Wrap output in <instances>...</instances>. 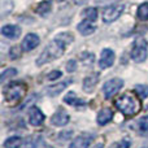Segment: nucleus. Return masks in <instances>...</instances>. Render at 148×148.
Returning <instances> with one entry per match:
<instances>
[{
	"instance_id": "5",
	"label": "nucleus",
	"mask_w": 148,
	"mask_h": 148,
	"mask_svg": "<svg viewBox=\"0 0 148 148\" xmlns=\"http://www.w3.org/2000/svg\"><path fill=\"white\" fill-rule=\"evenodd\" d=\"M123 12H125V5H109V7L104 8V10H103V21L107 23H110L117 20Z\"/></svg>"
},
{
	"instance_id": "3",
	"label": "nucleus",
	"mask_w": 148,
	"mask_h": 148,
	"mask_svg": "<svg viewBox=\"0 0 148 148\" xmlns=\"http://www.w3.org/2000/svg\"><path fill=\"white\" fill-rule=\"evenodd\" d=\"M26 94V84L22 82H12L4 90V96L8 101H17Z\"/></svg>"
},
{
	"instance_id": "24",
	"label": "nucleus",
	"mask_w": 148,
	"mask_h": 148,
	"mask_svg": "<svg viewBox=\"0 0 148 148\" xmlns=\"http://www.w3.org/2000/svg\"><path fill=\"white\" fill-rule=\"evenodd\" d=\"M20 56H21V47L13 46L12 48H10V51H9V57L12 60H16V59H18Z\"/></svg>"
},
{
	"instance_id": "4",
	"label": "nucleus",
	"mask_w": 148,
	"mask_h": 148,
	"mask_svg": "<svg viewBox=\"0 0 148 148\" xmlns=\"http://www.w3.org/2000/svg\"><path fill=\"white\" fill-rule=\"evenodd\" d=\"M148 52V42L144 38L139 36L134 42L133 49H131V59L135 62H143L147 59Z\"/></svg>"
},
{
	"instance_id": "25",
	"label": "nucleus",
	"mask_w": 148,
	"mask_h": 148,
	"mask_svg": "<svg viewBox=\"0 0 148 148\" xmlns=\"http://www.w3.org/2000/svg\"><path fill=\"white\" fill-rule=\"evenodd\" d=\"M94 55L92 53H88V52H84V53L81 55V59L83 61V64H92L94 62Z\"/></svg>"
},
{
	"instance_id": "31",
	"label": "nucleus",
	"mask_w": 148,
	"mask_h": 148,
	"mask_svg": "<svg viewBox=\"0 0 148 148\" xmlns=\"http://www.w3.org/2000/svg\"><path fill=\"white\" fill-rule=\"evenodd\" d=\"M61 72H59V70H53L52 73H49L48 75H47V79L48 81H55V79H57V78H61Z\"/></svg>"
},
{
	"instance_id": "16",
	"label": "nucleus",
	"mask_w": 148,
	"mask_h": 148,
	"mask_svg": "<svg viewBox=\"0 0 148 148\" xmlns=\"http://www.w3.org/2000/svg\"><path fill=\"white\" fill-rule=\"evenodd\" d=\"M77 29H78V31L82 34V35H90V34H92L95 30H96V27L91 23V21H87V20L83 21V22H81V23H78Z\"/></svg>"
},
{
	"instance_id": "13",
	"label": "nucleus",
	"mask_w": 148,
	"mask_h": 148,
	"mask_svg": "<svg viewBox=\"0 0 148 148\" xmlns=\"http://www.w3.org/2000/svg\"><path fill=\"white\" fill-rule=\"evenodd\" d=\"M97 82H99V74L97 73L86 77V78L83 79V90L90 94V92L94 91V87L97 84Z\"/></svg>"
},
{
	"instance_id": "29",
	"label": "nucleus",
	"mask_w": 148,
	"mask_h": 148,
	"mask_svg": "<svg viewBox=\"0 0 148 148\" xmlns=\"http://www.w3.org/2000/svg\"><path fill=\"white\" fill-rule=\"evenodd\" d=\"M130 147V140L129 139H123V140L116 143L114 146H112V148H129Z\"/></svg>"
},
{
	"instance_id": "26",
	"label": "nucleus",
	"mask_w": 148,
	"mask_h": 148,
	"mask_svg": "<svg viewBox=\"0 0 148 148\" xmlns=\"http://www.w3.org/2000/svg\"><path fill=\"white\" fill-rule=\"evenodd\" d=\"M139 129H140L142 131H148V116H144L143 118H140L139 120Z\"/></svg>"
},
{
	"instance_id": "28",
	"label": "nucleus",
	"mask_w": 148,
	"mask_h": 148,
	"mask_svg": "<svg viewBox=\"0 0 148 148\" xmlns=\"http://www.w3.org/2000/svg\"><path fill=\"white\" fill-rule=\"evenodd\" d=\"M72 136H73V131L72 130L62 131V133L59 134V139H60V140H69Z\"/></svg>"
},
{
	"instance_id": "15",
	"label": "nucleus",
	"mask_w": 148,
	"mask_h": 148,
	"mask_svg": "<svg viewBox=\"0 0 148 148\" xmlns=\"http://www.w3.org/2000/svg\"><path fill=\"white\" fill-rule=\"evenodd\" d=\"M112 118H113V110L109 109V108H104V109H101L99 112L96 120L100 126H104V125H107L108 122H110Z\"/></svg>"
},
{
	"instance_id": "17",
	"label": "nucleus",
	"mask_w": 148,
	"mask_h": 148,
	"mask_svg": "<svg viewBox=\"0 0 148 148\" xmlns=\"http://www.w3.org/2000/svg\"><path fill=\"white\" fill-rule=\"evenodd\" d=\"M23 140L20 138V136H10L5 140L4 147L5 148H21L22 147Z\"/></svg>"
},
{
	"instance_id": "7",
	"label": "nucleus",
	"mask_w": 148,
	"mask_h": 148,
	"mask_svg": "<svg viewBox=\"0 0 148 148\" xmlns=\"http://www.w3.org/2000/svg\"><path fill=\"white\" fill-rule=\"evenodd\" d=\"M114 62V52L109 48H105L101 51V56H100L99 60V65L101 69H107V68H110Z\"/></svg>"
},
{
	"instance_id": "32",
	"label": "nucleus",
	"mask_w": 148,
	"mask_h": 148,
	"mask_svg": "<svg viewBox=\"0 0 148 148\" xmlns=\"http://www.w3.org/2000/svg\"><path fill=\"white\" fill-rule=\"evenodd\" d=\"M73 1L77 5H82V4H83V3H86L87 0H73Z\"/></svg>"
},
{
	"instance_id": "20",
	"label": "nucleus",
	"mask_w": 148,
	"mask_h": 148,
	"mask_svg": "<svg viewBox=\"0 0 148 148\" xmlns=\"http://www.w3.org/2000/svg\"><path fill=\"white\" fill-rule=\"evenodd\" d=\"M139 20L142 21H147L148 20V3H143V4L139 5L138 12H136Z\"/></svg>"
},
{
	"instance_id": "8",
	"label": "nucleus",
	"mask_w": 148,
	"mask_h": 148,
	"mask_svg": "<svg viewBox=\"0 0 148 148\" xmlns=\"http://www.w3.org/2000/svg\"><path fill=\"white\" fill-rule=\"evenodd\" d=\"M40 42L39 36L36 34H27L22 40V49L23 51H33L34 48H36Z\"/></svg>"
},
{
	"instance_id": "27",
	"label": "nucleus",
	"mask_w": 148,
	"mask_h": 148,
	"mask_svg": "<svg viewBox=\"0 0 148 148\" xmlns=\"http://www.w3.org/2000/svg\"><path fill=\"white\" fill-rule=\"evenodd\" d=\"M21 148H35V140H34L31 136H29L26 140H23L22 147Z\"/></svg>"
},
{
	"instance_id": "35",
	"label": "nucleus",
	"mask_w": 148,
	"mask_h": 148,
	"mask_svg": "<svg viewBox=\"0 0 148 148\" xmlns=\"http://www.w3.org/2000/svg\"><path fill=\"white\" fill-rule=\"evenodd\" d=\"M143 148H148V147H143Z\"/></svg>"
},
{
	"instance_id": "33",
	"label": "nucleus",
	"mask_w": 148,
	"mask_h": 148,
	"mask_svg": "<svg viewBox=\"0 0 148 148\" xmlns=\"http://www.w3.org/2000/svg\"><path fill=\"white\" fill-rule=\"evenodd\" d=\"M94 148H104V146H103L101 143H99V144H96V146H95Z\"/></svg>"
},
{
	"instance_id": "2",
	"label": "nucleus",
	"mask_w": 148,
	"mask_h": 148,
	"mask_svg": "<svg viewBox=\"0 0 148 148\" xmlns=\"http://www.w3.org/2000/svg\"><path fill=\"white\" fill-rule=\"evenodd\" d=\"M114 105L125 116H134L140 110V100L133 94H125L114 101Z\"/></svg>"
},
{
	"instance_id": "6",
	"label": "nucleus",
	"mask_w": 148,
	"mask_h": 148,
	"mask_svg": "<svg viewBox=\"0 0 148 148\" xmlns=\"http://www.w3.org/2000/svg\"><path fill=\"white\" fill-rule=\"evenodd\" d=\"M122 86H123V81L121 78H113V79H110V81H108L107 83L103 86V94H104L105 99L113 97L120 91V88Z\"/></svg>"
},
{
	"instance_id": "23",
	"label": "nucleus",
	"mask_w": 148,
	"mask_h": 148,
	"mask_svg": "<svg viewBox=\"0 0 148 148\" xmlns=\"http://www.w3.org/2000/svg\"><path fill=\"white\" fill-rule=\"evenodd\" d=\"M17 74V70L13 69V68H9V69L4 70V72L1 73V75H0V82H4L5 79L8 78V77H12V75H16Z\"/></svg>"
},
{
	"instance_id": "10",
	"label": "nucleus",
	"mask_w": 148,
	"mask_h": 148,
	"mask_svg": "<svg viewBox=\"0 0 148 148\" xmlns=\"http://www.w3.org/2000/svg\"><path fill=\"white\" fill-rule=\"evenodd\" d=\"M69 120H70L69 114H68L65 110L60 109V110H57L53 116H52L51 122L53 123L55 126H65V125H68Z\"/></svg>"
},
{
	"instance_id": "14",
	"label": "nucleus",
	"mask_w": 148,
	"mask_h": 148,
	"mask_svg": "<svg viewBox=\"0 0 148 148\" xmlns=\"http://www.w3.org/2000/svg\"><path fill=\"white\" fill-rule=\"evenodd\" d=\"M90 143H91V136L90 135H79L72 142L69 148H88Z\"/></svg>"
},
{
	"instance_id": "9",
	"label": "nucleus",
	"mask_w": 148,
	"mask_h": 148,
	"mask_svg": "<svg viewBox=\"0 0 148 148\" xmlns=\"http://www.w3.org/2000/svg\"><path fill=\"white\" fill-rule=\"evenodd\" d=\"M29 122L33 126H39L44 122V114L42 113V110L36 107H33L29 112Z\"/></svg>"
},
{
	"instance_id": "21",
	"label": "nucleus",
	"mask_w": 148,
	"mask_h": 148,
	"mask_svg": "<svg viewBox=\"0 0 148 148\" xmlns=\"http://www.w3.org/2000/svg\"><path fill=\"white\" fill-rule=\"evenodd\" d=\"M51 10V3L49 1H42L38 4V7H36V13L38 14H47V13Z\"/></svg>"
},
{
	"instance_id": "30",
	"label": "nucleus",
	"mask_w": 148,
	"mask_h": 148,
	"mask_svg": "<svg viewBox=\"0 0 148 148\" xmlns=\"http://www.w3.org/2000/svg\"><path fill=\"white\" fill-rule=\"evenodd\" d=\"M75 69H77V61L75 60H69L66 64V72L73 73V72H75Z\"/></svg>"
},
{
	"instance_id": "1",
	"label": "nucleus",
	"mask_w": 148,
	"mask_h": 148,
	"mask_svg": "<svg viewBox=\"0 0 148 148\" xmlns=\"http://www.w3.org/2000/svg\"><path fill=\"white\" fill-rule=\"evenodd\" d=\"M73 40V36L70 34H60L57 35V38L55 39L52 43H49L48 46L44 48V51L39 55V57L36 59V65H44L47 62L56 60L61 56L65 52V47L66 44H69Z\"/></svg>"
},
{
	"instance_id": "34",
	"label": "nucleus",
	"mask_w": 148,
	"mask_h": 148,
	"mask_svg": "<svg viewBox=\"0 0 148 148\" xmlns=\"http://www.w3.org/2000/svg\"><path fill=\"white\" fill-rule=\"evenodd\" d=\"M57 1H62V0H57Z\"/></svg>"
},
{
	"instance_id": "12",
	"label": "nucleus",
	"mask_w": 148,
	"mask_h": 148,
	"mask_svg": "<svg viewBox=\"0 0 148 148\" xmlns=\"http://www.w3.org/2000/svg\"><path fill=\"white\" fill-rule=\"evenodd\" d=\"M70 83H72V79H66V81L60 82V83L55 84V86L47 87V94H48L49 96L55 97V96H57V95L61 94V92L68 87V84H70Z\"/></svg>"
},
{
	"instance_id": "36",
	"label": "nucleus",
	"mask_w": 148,
	"mask_h": 148,
	"mask_svg": "<svg viewBox=\"0 0 148 148\" xmlns=\"http://www.w3.org/2000/svg\"><path fill=\"white\" fill-rule=\"evenodd\" d=\"M147 136H148V133H147Z\"/></svg>"
},
{
	"instance_id": "11",
	"label": "nucleus",
	"mask_w": 148,
	"mask_h": 148,
	"mask_svg": "<svg viewBox=\"0 0 148 148\" xmlns=\"http://www.w3.org/2000/svg\"><path fill=\"white\" fill-rule=\"evenodd\" d=\"M1 34L5 38L17 39L21 35V27H18L17 25H5L1 27Z\"/></svg>"
},
{
	"instance_id": "19",
	"label": "nucleus",
	"mask_w": 148,
	"mask_h": 148,
	"mask_svg": "<svg viewBox=\"0 0 148 148\" xmlns=\"http://www.w3.org/2000/svg\"><path fill=\"white\" fill-rule=\"evenodd\" d=\"M82 16H83L87 21H96L97 9L96 8H86L84 10H82Z\"/></svg>"
},
{
	"instance_id": "18",
	"label": "nucleus",
	"mask_w": 148,
	"mask_h": 148,
	"mask_svg": "<svg viewBox=\"0 0 148 148\" xmlns=\"http://www.w3.org/2000/svg\"><path fill=\"white\" fill-rule=\"evenodd\" d=\"M64 101L68 103V104H70V105H86V103H84L83 100L78 99L74 92H69V94L65 95Z\"/></svg>"
},
{
	"instance_id": "22",
	"label": "nucleus",
	"mask_w": 148,
	"mask_h": 148,
	"mask_svg": "<svg viewBox=\"0 0 148 148\" xmlns=\"http://www.w3.org/2000/svg\"><path fill=\"white\" fill-rule=\"evenodd\" d=\"M135 92L140 99H146L148 97V86L146 84H136L135 86Z\"/></svg>"
}]
</instances>
